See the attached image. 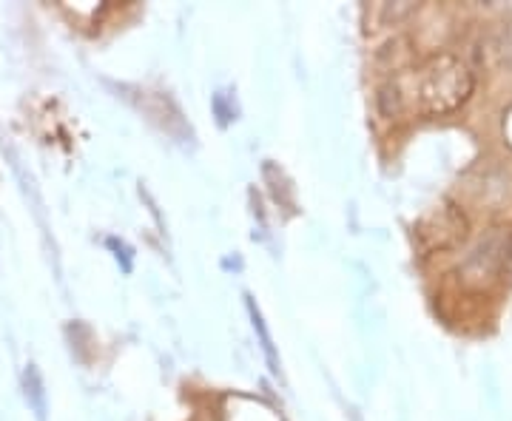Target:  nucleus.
Instances as JSON below:
<instances>
[{
  "label": "nucleus",
  "mask_w": 512,
  "mask_h": 421,
  "mask_svg": "<svg viewBox=\"0 0 512 421\" xmlns=\"http://www.w3.org/2000/svg\"><path fill=\"white\" fill-rule=\"evenodd\" d=\"M473 94V74L456 55H436L419 69L396 74L379 89L384 117L402 114H447Z\"/></svg>",
  "instance_id": "f257e3e1"
},
{
  "label": "nucleus",
  "mask_w": 512,
  "mask_h": 421,
  "mask_svg": "<svg viewBox=\"0 0 512 421\" xmlns=\"http://www.w3.org/2000/svg\"><path fill=\"white\" fill-rule=\"evenodd\" d=\"M26 382H32V387L26 385V393L32 390V402H35V410L43 416V410H46V402H43V385H40V376H37L35 367H29L26 370Z\"/></svg>",
  "instance_id": "f03ea898"
},
{
  "label": "nucleus",
  "mask_w": 512,
  "mask_h": 421,
  "mask_svg": "<svg viewBox=\"0 0 512 421\" xmlns=\"http://www.w3.org/2000/svg\"><path fill=\"white\" fill-rule=\"evenodd\" d=\"M413 12V6H402V9H396V6H384V18H404V15H410Z\"/></svg>",
  "instance_id": "7ed1b4c3"
}]
</instances>
